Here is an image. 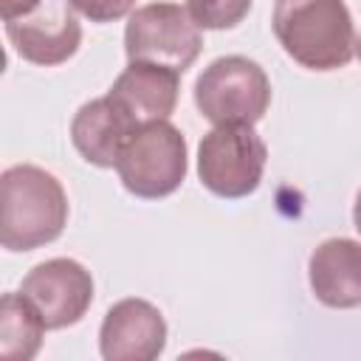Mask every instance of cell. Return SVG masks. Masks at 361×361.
Masks as SVG:
<instances>
[{
    "label": "cell",
    "instance_id": "obj_14",
    "mask_svg": "<svg viewBox=\"0 0 361 361\" xmlns=\"http://www.w3.org/2000/svg\"><path fill=\"white\" fill-rule=\"evenodd\" d=\"M251 3L254 0H186V8L203 31H223L240 25L248 17Z\"/></svg>",
    "mask_w": 361,
    "mask_h": 361
},
{
    "label": "cell",
    "instance_id": "obj_18",
    "mask_svg": "<svg viewBox=\"0 0 361 361\" xmlns=\"http://www.w3.org/2000/svg\"><path fill=\"white\" fill-rule=\"evenodd\" d=\"M355 56H358V59H361V34H358V37H355Z\"/></svg>",
    "mask_w": 361,
    "mask_h": 361
},
{
    "label": "cell",
    "instance_id": "obj_6",
    "mask_svg": "<svg viewBox=\"0 0 361 361\" xmlns=\"http://www.w3.org/2000/svg\"><path fill=\"white\" fill-rule=\"evenodd\" d=\"M200 25L180 3H147L130 11L124 54L130 62H152L183 73L200 54Z\"/></svg>",
    "mask_w": 361,
    "mask_h": 361
},
{
    "label": "cell",
    "instance_id": "obj_17",
    "mask_svg": "<svg viewBox=\"0 0 361 361\" xmlns=\"http://www.w3.org/2000/svg\"><path fill=\"white\" fill-rule=\"evenodd\" d=\"M353 223H355V231L361 234V189H358L355 203H353Z\"/></svg>",
    "mask_w": 361,
    "mask_h": 361
},
{
    "label": "cell",
    "instance_id": "obj_9",
    "mask_svg": "<svg viewBox=\"0 0 361 361\" xmlns=\"http://www.w3.org/2000/svg\"><path fill=\"white\" fill-rule=\"evenodd\" d=\"M166 347L164 313L147 299L116 302L99 327V353L104 361H152Z\"/></svg>",
    "mask_w": 361,
    "mask_h": 361
},
{
    "label": "cell",
    "instance_id": "obj_12",
    "mask_svg": "<svg viewBox=\"0 0 361 361\" xmlns=\"http://www.w3.org/2000/svg\"><path fill=\"white\" fill-rule=\"evenodd\" d=\"M307 279L316 299L327 307H361V243L333 237L313 248Z\"/></svg>",
    "mask_w": 361,
    "mask_h": 361
},
{
    "label": "cell",
    "instance_id": "obj_10",
    "mask_svg": "<svg viewBox=\"0 0 361 361\" xmlns=\"http://www.w3.org/2000/svg\"><path fill=\"white\" fill-rule=\"evenodd\" d=\"M178 87H180L178 71L152 62H130L116 76L107 96L141 127L172 116L178 104Z\"/></svg>",
    "mask_w": 361,
    "mask_h": 361
},
{
    "label": "cell",
    "instance_id": "obj_1",
    "mask_svg": "<svg viewBox=\"0 0 361 361\" xmlns=\"http://www.w3.org/2000/svg\"><path fill=\"white\" fill-rule=\"evenodd\" d=\"M68 226V195L42 166L14 164L0 175V243L6 251H34Z\"/></svg>",
    "mask_w": 361,
    "mask_h": 361
},
{
    "label": "cell",
    "instance_id": "obj_2",
    "mask_svg": "<svg viewBox=\"0 0 361 361\" xmlns=\"http://www.w3.org/2000/svg\"><path fill=\"white\" fill-rule=\"evenodd\" d=\"M271 28L282 51L307 71H338L355 56V25L344 0H274Z\"/></svg>",
    "mask_w": 361,
    "mask_h": 361
},
{
    "label": "cell",
    "instance_id": "obj_8",
    "mask_svg": "<svg viewBox=\"0 0 361 361\" xmlns=\"http://www.w3.org/2000/svg\"><path fill=\"white\" fill-rule=\"evenodd\" d=\"M20 290L34 302L48 330H62L82 322L87 313L93 302V276L82 262L54 257L34 265L23 276Z\"/></svg>",
    "mask_w": 361,
    "mask_h": 361
},
{
    "label": "cell",
    "instance_id": "obj_7",
    "mask_svg": "<svg viewBox=\"0 0 361 361\" xmlns=\"http://www.w3.org/2000/svg\"><path fill=\"white\" fill-rule=\"evenodd\" d=\"M3 23L8 42L31 65H62L82 45V23L73 0H39L34 11Z\"/></svg>",
    "mask_w": 361,
    "mask_h": 361
},
{
    "label": "cell",
    "instance_id": "obj_11",
    "mask_svg": "<svg viewBox=\"0 0 361 361\" xmlns=\"http://www.w3.org/2000/svg\"><path fill=\"white\" fill-rule=\"evenodd\" d=\"M135 130L138 124L110 96H99L76 110L71 121V141L87 164L110 169L118 164V155Z\"/></svg>",
    "mask_w": 361,
    "mask_h": 361
},
{
    "label": "cell",
    "instance_id": "obj_4",
    "mask_svg": "<svg viewBox=\"0 0 361 361\" xmlns=\"http://www.w3.org/2000/svg\"><path fill=\"white\" fill-rule=\"evenodd\" d=\"M121 186L144 200L172 195L186 178V138L166 118L141 124L116 164Z\"/></svg>",
    "mask_w": 361,
    "mask_h": 361
},
{
    "label": "cell",
    "instance_id": "obj_5",
    "mask_svg": "<svg viewBox=\"0 0 361 361\" xmlns=\"http://www.w3.org/2000/svg\"><path fill=\"white\" fill-rule=\"evenodd\" d=\"M265 161L268 147L254 124H217L200 138L197 178L212 195L237 200L257 192Z\"/></svg>",
    "mask_w": 361,
    "mask_h": 361
},
{
    "label": "cell",
    "instance_id": "obj_15",
    "mask_svg": "<svg viewBox=\"0 0 361 361\" xmlns=\"http://www.w3.org/2000/svg\"><path fill=\"white\" fill-rule=\"evenodd\" d=\"M73 6L90 23H113L130 14L135 0H73Z\"/></svg>",
    "mask_w": 361,
    "mask_h": 361
},
{
    "label": "cell",
    "instance_id": "obj_3",
    "mask_svg": "<svg viewBox=\"0 0 361 361\" xmlns=\"http://www.w3.org/2000/svg\"><path fill=\"white\" fill-rule=\"evenodd\" d=\"M195 104L206 121L257 124L271 104V82L265 71L240 54L220 56L203 68L195 82Z\"/></svg>",
    "mask_w": 361,
    "mask_h": 361
},
{
    "label": "cell",
    "instance_id": "obj_13",
    "mask_svg": "<svg viewBox=\"0 0 361 361\" xmlns=\"http://www.w3.org/2000/svg\"><path fill=\"white\" fill-rule=\"evenodd\" d=\"M45 322L34 302L17 290L6 293L0 302V358L6 361H28L39 353Z\"/></svg>",
    "mask_w": 361,
    "mask_h": 361
},
{
    "label": "cell",
    "instance_id": "obj_16",
    "mask_svg": "<svg viewBox=\"0 0 361 361\" xmlns=\"http://www.w3.org/2000/svg\"><path fill=\"white\" fill-rule=\"evenodd\" d=\"M37 6H39V0H0V14H3V20H14V17L34 11Z\"/></svg>",
    "mask_w": 361,
    "mask_h": 361
}]
</instances>
